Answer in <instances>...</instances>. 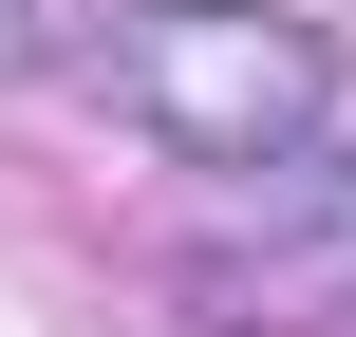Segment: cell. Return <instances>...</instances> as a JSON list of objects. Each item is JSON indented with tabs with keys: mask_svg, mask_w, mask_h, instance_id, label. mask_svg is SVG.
Masks as SVG:
<instances>
[{
	"mask_svg": "<svg viewBox=\"0 0 356 337\" xmlns=\"http://www.w3.org/2000/svg\"><path fill=\"white\" fill-rule=\"evenodd\" d=\"M94 75H113V113H131L150 150H188V169H300L319 113H338V38L282 19V0H113Z\"/></svg>",
	"mask_w": 356,
	"mask_h": 337,
	"instance_id": "1",
	"label": "cell"
},
{
	"mask_svg": "<svg viewBox=\"0 0 356 337\" xmlns=\"http://www.w3.org/2000/svg\"><path fill=\"white\" fill-rule=\"evenodd\" d=\"M169 300L207 337H356V150L338 169L300 150L244 225H207V244L169 263Z\"/></svg>",
	"mask_w": 356,
	"mask_h": 337,
	"instance_id": "2",
	"label": "cell"
},
{
	"mask_svg": "<svg viewBox=\"0 0 356 337\" xmlns=\"http://www.w3.org/2000/svg\"><path fill=\"white\" fill-rule=\"evenodd\" d=\"M19 56H38V19H19V0H0V75H19Z\"/></svg>",
	"mask_w": 356,
	"mask_h": 337,
	"instance_id": "3",
	"label": "cell"
}]
</instances>
